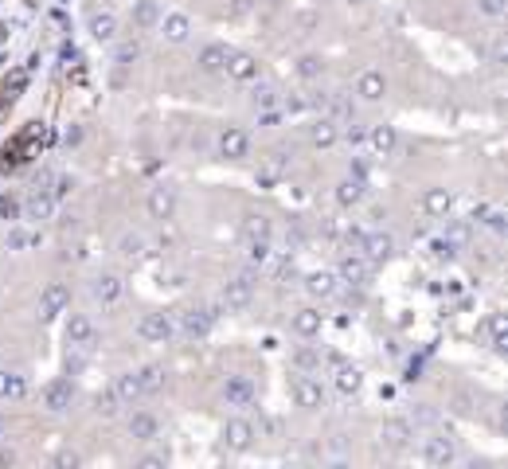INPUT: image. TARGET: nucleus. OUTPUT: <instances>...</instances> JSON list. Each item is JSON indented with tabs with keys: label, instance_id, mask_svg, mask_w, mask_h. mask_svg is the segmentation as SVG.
I'll use <instances>...</instances> for the list:
<instances>
[{
	"label": "nucleus",
	"instance_id": "nucleus-1",
	"mask_svg": "<svg viewBox=\"0 0 508 469\" xmlns=\"http://www.w3.org/2000/svg\"><path fill=\"white\" fill-rule=\"evenodd\" d=\"M426 458H430L434 465H442V469H446L449 461H454V446H449L446 438H434V442L426 446Z\"/></svg>",
	"mask_w": 508,
	"mask_h": 469
},
{
	"label": "nucleus",
	"instance_id": "nucleus-2",
	"mask_svg": "<svg viewBox=\"0 0 508 469\" xmlns=\"http://www.w3.org/2000/svg\"><path fill=\"white\" fill-rule=\"evenodd\" d=\"M227 442H231V446H238V450H243V446L250 442V427H243V422H235V427L227 430Z\"/></svg>",
	"mask_w": 508,
	"mask_h": 469
},
{
	"label": "nucleus",
	"instance_id": "nucleus-3",
	"mask_svg": "<svg viewBox=\"0 0 508 469\" xmlns=\"http://www.w3.org/2000/svg\"><path fill=\"white\" fill-rule=\"evenodd\" d=\"M133 430H137L141 438H149V434H152V422H149V419H137V422H133Z\"/></svg>",
	"mask_w": 508,
	"mask_h": 469
},
{
	"label": "nucleus",
	"instance_id": "nucleus-4",
	"mask_svg": "<svg viewBox=\"0 0 508 469\" xmlns=\"http://www.w3.org/2000/svg\"><path fill=\"white\" fill-rule=\"evenodd\" d=\"M137 469H164V461H161V458H145Z\"/></svg>",
	"mask_w": 508,
	"mask_h": 469
},
{
	"label": "nucleus",
	"instance_id": "nucleus-5",
	"mask_svg": "<svg viewBox=\"0 0 508 469\" xmlns=\"http://www.w3.org/2000/svg\"><path fill=\"white\" fill-rule=\"evenodd\" d=\"M469 469H485V465H477V461H473V465H469Z\"/></svg>",
	"mask_w": 508,
	"mask_h": 469
}]
</instances>
